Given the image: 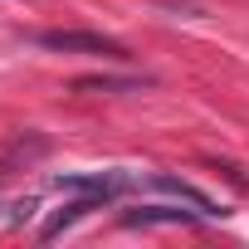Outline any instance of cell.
<instances>
[{
  "mask_svg": "<svg viewBox=\"0 0 249 249\" xmlns=\"http://www.w3.org/2000/svg\"><path fill=\"white\" fill-rule=\"evenodd\" d=\"M39 49H54V54H93V59H127V49H122L117 39L107 35H93V30H44L35 39Z\"/></svg>",
  "mask_w": 249,
  "mask_h": 249,
  "instance_id": "1",
  "label": "cell"
},
{
  "mask_svg": "<svg viewBox=\"0 0 249 249\" xmlns=\"http://www.w3.org/2000/svg\"><path fill=\"white\" fill-rule=\"evenodd\" d=\"M132 186H142V176L132 171H83V176H59L54 191L64 196H93V200H117V196H127Z\"/></svg>",
  "mask_w": 249,
  "mask_h": 249,
  "instance_id": "2",
  "label": "cell"
},
{
  "mask_svg": "<svg viewBox=\"0 0 249 249\" xmlns=\"http://www.w3.org/2000/svg\"><path fill=\"white\" fill-rule=\"evenodd\" d=\"M205 220L200 210H176V205H142V210H127L122 225H196Z\"/></svg>",
  "mask_w": 249,
  "mask_h": 249,
  "instance_id": "3",
  "label": "cell"
},
{
  "mask_svg": "<svg viewBox=\"0 0 249 249\" xmlns=\"http://www.w3.org/2000/svg\"><path fill=\"white\" fill-rule=\"evenodd\" d=\"M152 186H157V191H166V196H176V200H186V205H191V210H200L205 220H210V215H225V210H220L205 191H196L191 181H176V176H152Z\"/></svg>",
  "mask_w": 249,
  "mask_h": 249,
  "instance_id": "4",
  "label": "cell"
},
{
  "mask_svg": "<svg viewBox=\"0 0 249 249\" xmlns=\"http://www.w3.org/2000/svg\"><path fill=\"white\" fill-rule=\"evenodd\" d=\"M98 205H103V200H93V196H78V200H69V205H64V210H59V215H54V220L39 230V239H54V234H64L69 225H78V220H83L88 210H98Z\"/></svg>",
  "mask_w": 249,
  "mask_h": 249,
  "instance_id": "5",
  "label": "cell"
},
{
  "mask_svg": "<svg viewBox=\"0 0 249 249\" xmlns=\"http://www.w3.org/2000/svg\"><path fill=\"white\" fill-rule=\"evenodd\" d=\"M152 78H73V93H142Z\"/></svg>",
  "mask_w": 249,
  "mask_h": 249,
  "instance_id": "6",
  "label": "cell"
}]
</instances>
